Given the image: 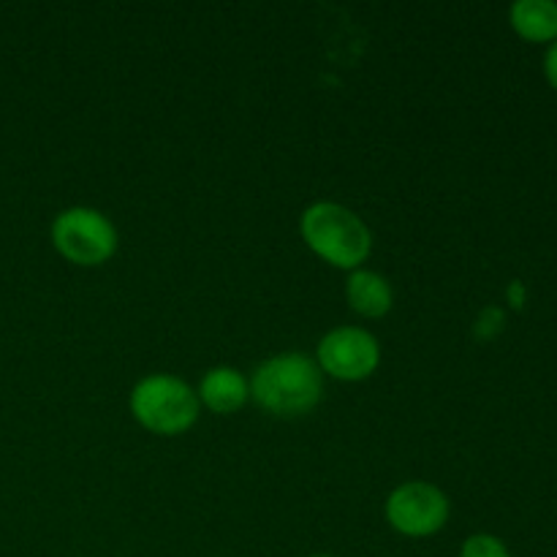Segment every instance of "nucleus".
I'll list each match as a JSON object with an SVG mask.
<instances>
[{
    "mask_svg": "<svg viewBox=\"0 0 557 557\" xmlns=\"http://www.w3.org/2000/svg\"><path fill=\"white\" fill-rule=\"evenodd\" d=\"M544 74H547L549 85L557 90V41L549 44L547 54H544Z\"/></svg>",
    "mask_w": 557,
    "mask_h": 557,
    "instance_id": "obj_11",
    "label": "nucleus"
},
{
    "mask_svg": "<svg viewBox=\"0 0 557 557\" xmlns=\"http://www.w3.org/2000/svg\"><path fill=\"white\" fill-rule=\"evenodd\" d=\"M52 245L71 264L98 267L117 250V232L103 212L92 207H71L54 218Z\"/></svg>",
    "mask_w": 557,
    "mask_h": 557,
    "instance_id": "obj_4",
    "label": "nucleus"
},
{
    "mask_svg": "<svg viewBox=\"0 0 557 557\" xmlns=\"http://www.w3.org/2000/svg\"><path fill=\"white\" fill-rule=\"evenodd\" d=\"M313 557H332V555H313Z\"/></svg>",
    "mask_w": 557,
    "mask_h": 557,
    "instance_id": "obj_12",
    "label": "nucleus"
},
{
    "mask_svg": "<svg viewBox=\"0 0 557 557\" xmlns=\"http://www.w3.org/2000/svg\"><path fill=\"white\" fill-rule=\"evenodd\" d=\"M302 237L308 248L337 270H357L373 248L362 218L335 201H315L302 212Z\"/></svg>",
    "mask_w": 557,
    "mask_h": 557,
    "instance_id": "obj_2",
    "label": "nucleus"
},
{
    "mask_svg": "<svg viewBox=\"0 0 557 557\" xmlns=\"http://www.w3.org/2000/svg\"><path fill=\"white\" fill-rule=\"evenodd\" d=\"M511 27L528 41H557V3L555 0H517L509 9Z\"/></svg>",
    "mask_w": 557,
    "mask_h": 557,
    "instance_id": "obj_9",
    "label": "nucleus"
},
{
    "mask_svg": "<svg viewBox=\"0 0 557 557\" xmlns=\"http://www.w3.org/2000/svg\"><path fill=\"white\" fill-rule=\"evenodd\" d=\"M136 422L156 435H180L199 419V395L177 375H147L131 392Z\"/></svg>",
    "mask_w": 557,
    "mask_h": 557,
    "instance_id": "obj_3",
    "label": "nucleus"
},
{
    "mask_svg": "<svg viewBox=\"0 0 557 557\" xmlns=\"http://www.w3.org/2000/svg\"><path fill=\"white\" fill-rule=\"evenodd\" d=\"M386 520L403 536H433L449 520V498L428 482L400 484L386 500Z\"/></svg>",
    "mask_w": 557,
    "mask_h": 557,
    "instance_id": "obj_5",
    "label": "nucleus"
},
{
    "mask_svg": "<svg viewBox=\"0 0 557 557\" xmlns=\"http://www.w3.org/2000/svg\"><path fill=\"white\" fill-rule=\"evenodd\" d=\"M250 397L272 417H305L324 395V375L315 359L305 354H277L256 368Z\"/></svg>",
    "mask_w": 557,
    "mask_h": 557,
    "instance_id": "obj_1",
    "label": "nucleus"
},
{
    "mask_svg": "<svg viewBox=\"0 0 557 557\" xmlns=\"http://www.w3.org/2000/svg\"><path fill=\"white\" fill-rule=\"evenodd\" d=\"M460 557H511V553L498 536L476 533V536H468L466 542H462Z\"/></svg>",
    "mask_w": 557,
    "mask_h": 557,
    "instance_id": "obj_10",
    "label": "nucleus"
},
{
    "mask_svg": "<svg viewBox=\"0 0 557 557\" xmlns=\"http://www.w3.org/2000/svg\"><path fill=\"white\" fill-rule=\"evenodd\" d=\"M381 362V348L370 332L359 326H337L319 343V368L341 381H362Z\"/></svg>",
    "mask_w": 557,
    "mask_h": 557,
    "instance_id": "obj_6",
    "label": "nucleus"
},
{
    "mask_svg": "<svg viewBox=\"0 0 557 557\" xmlns=\"http://www.w3.org/2000/svg\"><path fill=\"white\" fill-rule=\"evenodd\" d=\"M250 397V386L243 373L234 368H212L201 379L199 403H205L215 413H234L245 406Z\"/></svg>",
    "mask_w": 557,
    "mask_h": 557,
    "instance_id": "obj_7",
    "label": "nucleus"
},
{
    "mask_svg": "<svg viewBox=\"0 0 557 557\" xmlns=\"http://www.w3.org/2000/svg\"><path fill=\"white\" fill-rule=\"evenodd\" d=\"M346 297L348 305L357 310L359 315H368V319H381L392 310V286L386 283V277H381L379 272L370 270H354L351 277L346 283Z\"/></svg>",
    "mask_w": 557,
    "mask_h": 557,
    "instance_id": "obj_8",
    "label": "nucleus"
}]
</instances>
